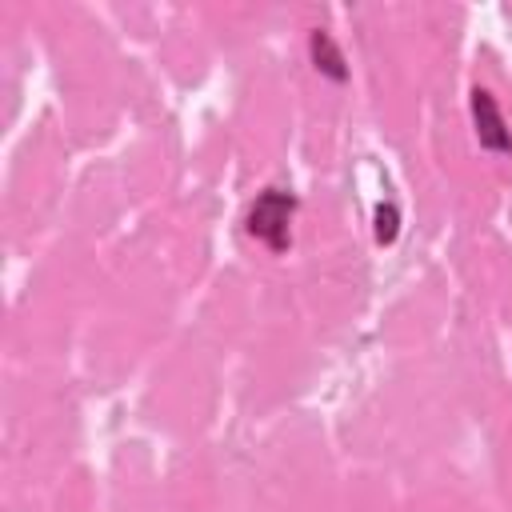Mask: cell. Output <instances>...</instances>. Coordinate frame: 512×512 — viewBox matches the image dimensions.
Listing matches in <instances>:
<instances>
[{"mask_svg": "<svg viewBox=\"0 0 512 512\" xmlns=\"http://www.w3.org/2000/svg\"><path fill=\"white\" fill-rule=\"evenodd\" d=\"M292 216H296V196L284 192V188H264L252 200V208L244 216V228L268 252H284L292 244Z\"/></svg>", "mask_w": 512, "mask_h": 512, "instance_id": "6da1fadb", "label": "cell"}, {"mask_svg": "<svg viewBox=\"0 0 512 512\" xmlns=\"http://www.w3.org/2000/svg\"><path fill=\"white\" fill-rule=\"evenodd\" d=\"M308 52H312L316 72H324V76H328V80H336V84H344V80H348V64H344V52L336 48L332 32H324V28L308 32Z\"/></svg>", "mask_w": 512, "mask_h": 512, "instance_id": "3957f363", "label": "cell"}, {"mask_svg": "<svg viewBox=\"0 0 512 512\" xmlns=\"http://www.w3.org/2000/svg\"><path fill=\"white\" fill-rule=\"evenodd\" d=\"M396 232H400V208H396L392 200L376 204V240H380V244H392Z\"/></svg>", "mask_w": 512, "mask_h": 512, "instance_id": "277c9868", "label": "cell"}, {"mask_svg": "<svg viewBox=\"0 0 512 512\" xmlns=\"http://www.w3.org/2000/svg\"><path fill=\"white\" fill-rule=\"evenodd\" d=\"M472 124H476V140L488 152H512V132L504 124V112L496 104V96L488 88H472Z\"/></svg>", "mask_w": 512, "mask_h": 512, "instance_id": "7a4b0ae2", "label": "cell"}]
</instances>
